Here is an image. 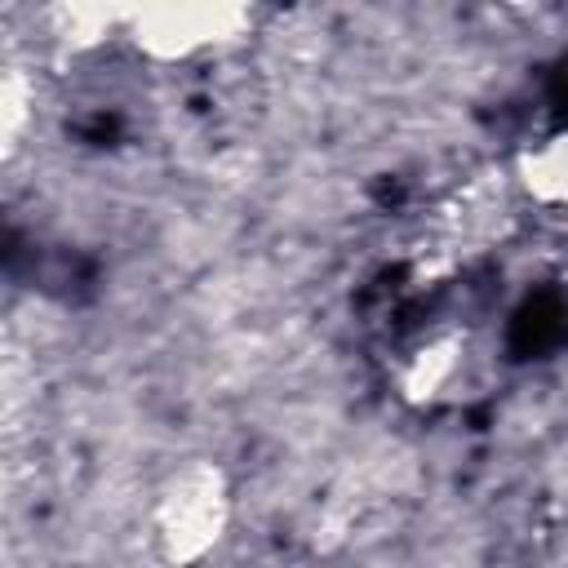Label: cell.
<instances>
[{
	"label": "cell",
	"mask_w": 568,
	"mask_h": 568,
	"mask_svg": "<svg viewBox=\"0 0 568 568\" xmlns=\"http://www.w3.org/2000/svg\"><path fill=\"white\" fill-rule=\"evenodd\" d=\"M235 519V488L222 462H173L146 493L142 537L160 568H200L213 559Z\"/></svg>",
	"instance_id": "cell-1"
},
{
	"label": "cell",
	"mask_w": 568,
	"mask_h": 568,
	"mask_svg": "<svg viewBox=\"0 0 568 568\" xmlns=\"http://www.w3.org/2000/svg\"><path fill=\"white\" fill-rule=\"evenodd\" d=\"M253 18L257 13L240 4H142L124 9L120 40L151 67H195L240 49Z\"/></svg>",
	"instance_id": "cell-2"
},
{
	"label": "cell",
	"mask_w": 568,
	"mask_h": 568,
	"mask_svg": "<svg viewBox=\"0 0 568 568\" xmlns=\"http://www.w3.org/2000/svg\"><path fill=\"white\" fill-rule=\"evenodd\" d=\"M466 368H470L466 333L435 328V333H422L413 346L399 351L395 390L413 408H435V404H448L457 395V386L466 382Z\"/></svg>",
	"instance_id": "cell-3"
},
{
	"label": "cell",
	"mask_w": 568,
	"mask_h": 568,
	"mask_svg": "<svg viewBox=\"0 0 568 568\" xmlns=\"http://www.w3.org/2000/svg\"><path fill=\"white\" fill-rule=\"evenodd\" d=\"M510 191L532 213L568 231V124L537 133L528 146H519L510 164Z\"/></svg>",
	"instance_id": "cell-4"
}]
</instances>
